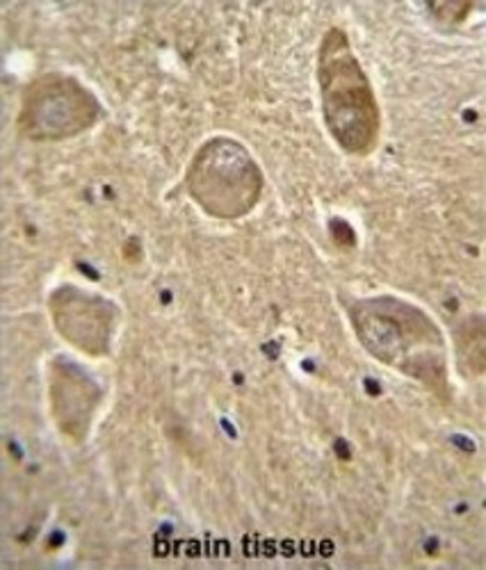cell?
<instances>
[{"mask_svg":"<svg viewBox=\"0 0 486 570\" xmlns=\"http://www.w3.org/2000/svg\"><path fill=\"white\" fill-rule=\"evenodd\" d=\"M350 320L370 356L448 402L446 341L425 311L398 297H372L357 302L350 308Z\"/></svg>","mask_w":486,"mask_h":570,"instance_id":"1","label":"cell"},{"mask_svg":"<svg viewBox=\"0 0 486 570\" xmlns=\"http://www.w3.org/2000/svg\"><path fill=\"white\" fill-rule=\"evenodd\" d=\"M318 85L324 124L336 145L352 156H368L379 141V106L350 37L340 28H329L320 41Z\"/></svg>","mask_w":486,"mask_h":570,"instance_id":"2","label":"cell"},{"mask_svg":"<svg viewBox=\"0 0 486 570\" xmlns=\"http://www.w3.org/2000/svg\"><path fill=\"white\" fill-rule=\"evenodd\" d=\"M187 193L204 213L217 219H240L261 202L265 176L256 158L233 137H213L187 165Z\"/></svg>","mask_w":486,"mask_h":570,"instance_id":"3","label":"cell"},{"mask_svg":"<svg viewBox=\"0 0 486 570\" xmlns=\"http://www.w3.org/2000/svg\"><path fill=\"white\" fill-rule=\"evenodd\" d=\"M101 119V104L74 76L46 73L28 85L19 110V132L32 141H60Z\"/></svg>","mask_w":486,"mask_h":570,"instance_id":"4","label":"cell"},{"mask_svg":"<svg viewBox=\"0 0 486 570\" xmlns=\"http://www.w3.org/2000/svg\"><path fill=\"white\" fill-rule=\"evenodd\" d=\"M48 308L58 334L76 350L89 356H106L110 352L119 322V308L110 299L80 291L76 285H62L48 299Z\"/></svg>","mask_w":486,"mask_h":570,"instance_id":"5","label":"cell"},{"mask_svg":"<svg viewBox=\"0 0 486 570\" xmlns=\"http://www.w3.org/2000/svg\"><path fill=\"white\" fill-rule=\"evenodd\" d=\"M48 400H51L58 432L80 445L101 404V386L74 361L56 358L48 370Z\"/></svg>","mask_w":486,"mask_h":570,"instance_id":"6","label":"cell"},{"mask_svg":"<svg viewBox=\"0 0 486 570\" xmlns=\"http://www.w3.org/2000/svg\"><path fill=\"white\" fill-rule=\"evenodd\" d=\"M461 354H466L468 365L479 374L484 372V322L475 317L470 326H466L464 334V347Z\"/></svg>","mask_w":486,"mask_h":570,"instance_id":"7","label":"cell"}]
</instances>
